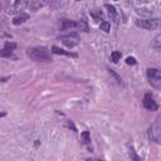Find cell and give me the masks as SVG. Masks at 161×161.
<instances>
[{
  "label": "cell",
  "instance_id": "obj_1",
  "mask_svg": "<svg viewBox=\"0 0 161 161\" xmlns=\"http://www.w3.org/2000/svg\"><path fill=\"white\" fill-rule=\"evenodd\" d=\"M26 55L36 62H48L52 60V50L45 47H33L26 49Z\"/></svg>",
  "mask_w": 161,
  "mask_h": 161
},
{
  "label": "cell",
  "instance_id": "obj_2",
  "mask_svg": "<svg viewBox=\"0 0 161 161\" xmlns=\"http://www.w3.org/2000/svg\"><path fill=\"white\" fill-rule=\"evenodd\" d=\"M148 137L155 142H160L161 140V117H157L155 122L148 128Z\"/></svg>",
  "mask_w": 161,
  "mask_h": 161
},
{
  "label": "cell",
  "instance_id": "obj_3",
  "mask_svg": "<svg viewBox=\"0 0 161 161\" xmlns=\"http://www.w3.org/2000/svg\"><path fill=\"white\" fill-rule=\"evenodd\" d=\"M147 78L152 87L160 89L161 88V70L156 68H148L147 69Z\"/></svg>",
  "mask_w": 161,
  "mask_h": 161
},
{
  "label": "cell",
  "instance_id": "obj_4",
  "mask_svg": "<svg viewBox=\"0 0 161 161\" xmlns=\"http://www.w3.org/2000/svg\"><path fill=\"white\" fill-rule=\"evenodd\" d=\"M137 26H141L147 30H155L158 28V19H143V20H137L136 21Z\"/></svg>",
  "mask_w": 161,
  "mask_h": 161
},
{
  "label": "cell",
  "instance_id": "obj_5",
  "mask_svg": "<svg viewBox=\"0 0 161 161\" xmlns=\"http://www.w3.org/2000/svg\"><path fill=\"white\" fill-rule=\"evenodd\" d=\"M142 103H143V107L147 111H156L157 109V103H156V101L153 99V97L150 93H146L145 94Z\"/></svg>",
  "mask_w": 161,
  "mask_h": 161
},
{
  "label": "cell",
  "instance_id": "obj_6",
  "mask_svg": "<svg viewBox=\"0 0 161 161\" xmlns=\"http://www.w3.org/2000/svg\"><path fill=\"white\" fill-rule=\"evenodd\" d=\"M59 40H62V43L68 48H73L78 44V36L74 33H72L69 35H65V36H62Z\"/></svg>",
  "mask_w": 161,
  "mask_h": 161
},
{
  "label": "cell",
  "instance_id": "obj_7",
  "mask_svg": "<svg viewBox=\"0 0 161 161\" xmlns=\"http://www.w3.org/2000/svg\"><path fill=\"white\" fill-rule=\"evenodd\" d=\"M59 26H60V30H69L73 28H78V23L68 20V19H63V20H60Z\"/></svg>",
  "mask_w": 161,
  "mask_h": 161
},
{
  "label": "cell",
  "instance_id": "obj_8",
  "mask_svg": "<svg viewBox=\"0 0 161 161\" xmlns=\"http://www.w3.org/2000/svg\"><path fill=\"white\" fill-rule=\"evenodd\" d=\"M106 9L108 10V15H109V18H111V20H113V21H118V14H117V10H116V8L113 6V5H106Z\"/></svg>",
  "mask_w": 161,
  "mask_h": 161
},
{
  "label": "cell",
  "instance_id": "obj_9",
  "mask_svg": "<svg viewBox=\"0 0 161 161\" xmlns=\"http://www.w3.org/2000/svg\"><path fill=\"white\" fill-rule=\"evenodd\" d=\"M52 52H53L54 54H62V55H68V57H75V54L69 53V52H67V50H64V49H60V48L57 47V45H53V47H52Z\"/></svg>",
  "mask_w": 161,
  "mask_h": 161
},
{
  "label": "cell",
  "instance_id": "obj_10",
  "mask_svg": "<svg viewBox=\"0 0 161 161\" xmlns=\"http://www.w3.org/2000/svg\"><path fill=\"white\" fill-rule=\"evenodd\" d=\"M28 20V15H19V16H15L13 19V24L14 25H20L23 23H25Z\"/></svg>",
  "mask_w": 161,
  "mask_h": 161
},
{
  "label": "cell",
  "instance_id": "obj_11",
  "mask_svg": "<svg viewBox=\"0 0 161 161\" xmlns=\"http://www.w3.org/2000/svg\"><path fill=\"white\" fill-rule=\"evenodd\" d=\"M26 4H28V0H15V3H14V9H15V11L21 10Z\"/></svg>",
  "mask_w": 161,
  "mask_h": 161
},
{
  "label": "cell",
  "instance_id": "obj_12",
  "mask_svg": "<svg viewBox=\"0 0 161 161\" xmlns=\"http://www.w3.org/2000/svg\"><path fill=\"white\" fill-rule=\"evenodd\" d=\"M108 73H109V75H111V77H112V78H113V79H114V80H116L118 84H121V83H122L121 77H119V75H118V74H117V73H116L113 69H108Z\"/></svg>",
  "mask_w": 161,
  "mask_h": 161
},
{
  "label": "cell",
  "instance_id": "obj_13",
  "mask_svg": "<svg viewBox=\"0 0 161 161\" xmlns=\"http://www.w3.org/2000/svg\"><path fill=\"white\" fill-rule=\"evenodd\" d=\"M119 59H121V53H119V52H113V53L111 54V60H112L113 63H117Z\"/></svg>",
  "mask_w": 161,
  "mask_h": 161
},
{
  "label": "cell",
  "instance_id": "obj_14",
  "mask_svg": "<svg viewBox=\"0 0 161 161\" xmlns=\"http://www.w3.org/2000/svg\"><path fill=\"white\" fill-rule=\"evenodd\" d=\"M80 137H82V140H83V143H88V142L91 141V136H89V132H87V131L82 132V133H80Z\"/></svg>",
  "mask_w": 161,
  "mask_h": 161
},
{
  "label": "cell",
  "instance_id": "obj_15",
  "mask_svg": "<svg viewBox=\"0 0 161 161\" xmlns=\"http://www.w3.org/2000/svg\"><path fill=\"white\" fill-rule=\"evenodd\" d=\"M99 28H101V30L108 33V31H109V23H108V21H102V23L99 24Z\"/></svg>",
  "mask_w": 161,
  "mask_h": 161
},
{
  "label": "cell",
  "instance_id": "obj_16",
  "mask_svg": "<svg viewBox=\"0 0 161 161\" xmlns=\"http://www.w3.org/2000/svg\"><path fill=\"white\" fill-rule=\"evenodd\" d=\"M15 48H16V44L15 43H10V42L5 43V45H4V49H6V50H14Z\"/></svg>",
  "mask_w": 161,
  "mask_h": 161
},
{
  "label": "cell",
  "instance_id": "obj_17",
  "mask_svg": "<svg viewBox=\"0 0 161 161\" xmlns=\"http://www.w3.org/2000/svg\"><path fill=\"white\" fill-rule=\"evenodd\" d=\"M78 28H79L80 30H83V31H87V30H88V26H87V24H86L84 20L78 21Z\"/></svg>",
  "mask_w": 161,
  "mask_h": 161
},
{
  "label": "cell",
  "instance_id": "obj_18",
  "mask_svg": "<svg viewBox=\"0 0 161 161\" xmlns=\"http://www.w3.org/2000/svg\"><path fill=\"white\" fill-rule=\"evenodd\" d=\"M130 157H131V160H135V161H138V160H140V157L136 155V152L133 151V148H132V147L130 148Z\"/></svg>",
  "mask_w": 161,
  "mask_h": 161
},
{
  "label": "cell",
  "instance_id": "obj_19",
  "mask_svg": "<svg viewBox=\"0 0 161 161\" xmlns=\"http://www.w3.org/2000/svg\"><path fill=\"white\" fill-rule=\"evenodd\" d=\"M126 63H127V64H132V65H133V64H136L137 62H136V59H135L133 57H128V58L126 59Z\"/></svg>",
  "mask_w": 161,
  "mask_h": 161
},
{
  "label": "cell",
  "instance_id": "obj_20",
  "mask_svg": "<svg viewBox=\"0 0 161 161\" xmlns=\"http://www.w3.org/2000/svg\"><path fill=\"white\" fill-rule=\"evenodd\" d=\"M68 127H69V128H72L73 131H77V128H75V126H74V125H73L72 122H68Z\"/></svg>",
  "mask_w": 161,
  "mask_h": 161
},
{
  "label": "cell",
  "instance_id": "obj_21",
  "mask_svg": "<svg viewBox=\"0 0 161 161\" xmlns=\"http://www.w3.org/2000/svg\"><path fill=\"white\" fill-rule=\"evenodd\" d=\"M157 29L161 30V19H158V28H157Z\"/></svg>",
  "mask_w": 161,
  "mask_h": 161
},
{
  "label": "cell",
  "instance_id": "obj_22",
  "mask_svg": "<svg viewBox=\"0 0 161 161\" xmlns=\"http://www.w3.org/2000/svg\"><path fill=\"white\" fill-rule=\"evenodd\" d=\"M116 1H118V0H116Z\"/></svg>",
  "mask_w": 161,
  "mask_h": 161
}]
</instances>
